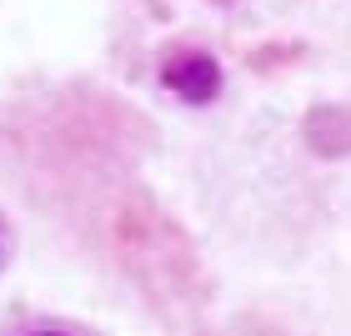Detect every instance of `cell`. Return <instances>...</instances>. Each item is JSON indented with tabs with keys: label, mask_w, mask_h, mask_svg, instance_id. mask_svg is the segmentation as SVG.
Wrapping results in <instances>:
<instances>
[{
	"label": "cell",
	"mask_w": 351,
	"mask_h": 336,
	"mask_svg": "<svg viewBox=\"0 0 351 336\" xmlns=\"http://www.w3.org/2000/svg\"><path fill=\"white\" fill-rule=\"evenodd\" d=\"M36 336H66V331H36Z\"/></svg>",
	"instance_id": "3"
},
{
	"label": "cell",
	"mask_w": 351,
	"mask_h": 336,
	"mask_svg": "<svg viewBox=\"0 0 351 336\" xmlns=\"http://www.w3.org/2000/svg\"><path fill=\"white\" fill-rule=\"evenodd\" d=\"M161 81H166V91L181 95V101L201 106V101H211V95L221 91V71H216V60H211V56H201V51H181V56H171V60H166Z\"/></svg>",
	"instance_id": "1"
},
{
	"label": "cell",
	"mask_w": 351,
	"mask_h": 336,
	"mask_svg": "<svg viewBox=\"0 0 351 336\" xmlns=\"http://www.w3.org/2000/svg\"><path fill=\"white\" fill-rule=\"evenodd\" d=\"M0 261H5V221H0Z\"/></svg>",
	"instance_id": "2"
}]
</instances>
